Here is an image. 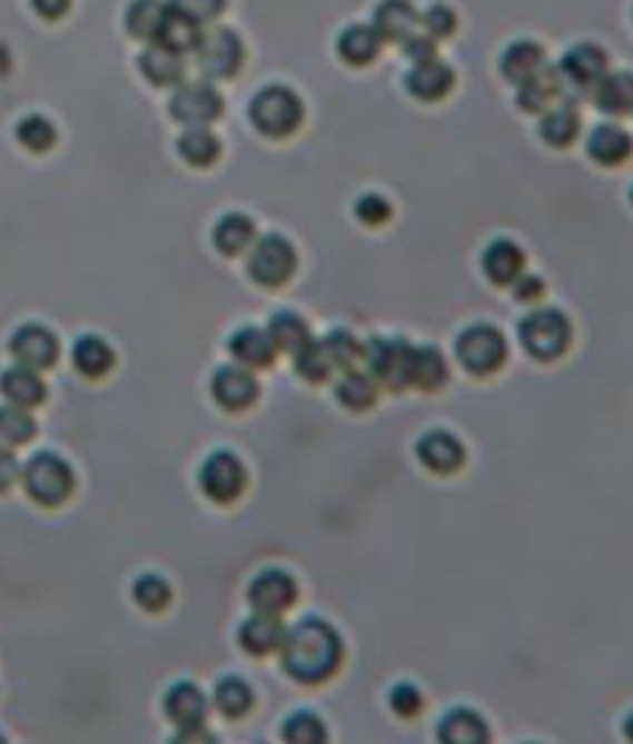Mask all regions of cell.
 Masks as SVG:
<instances>
[{
  "mask_svg": "<svg viewBox=\"0 0 633 744\" xmlns=\"http://www.w3.org/2000/svg\"><path fill=\"white\" fill-rule=\"evenodd\" d=\"M281 667L285 674L294 676L297 683L318 686L328 683L330 676L340 671L344 662V639L322 618L297 621L290 631H285L281 639Z\"/></svg>",
  "mask_w": 633,
  "mask_h": 744,
  "instance_id": "1",
  "label": "cell"
},
{
  "mask_svg": "<svg viewBox=\"0 0 633 744\" xmlns=\"http://www.w3.org/2000/svg\"><path fill=\"white\" fill-rule=\"evenodd\" d=\"M250 125L269 139L290 137L304 125V102L290 87H281V83L263 87L260 93L250 99Z\"/></svg>",
  "mask_w": 633,
  "mask_h": 744,
  "instance_id": "2",
  "label": "cell"
},
{
  "mask_svg": "<svg viewBox=\"0 0 633 744\" xmlns=\"http://www.w3.org/2000/svg\"><path fill=\"white\" fill-rule=\"evenodd\" d=\"M19 473H22L26 495L41 507H59L75 492V469L69 460H62L53 452H38Z\"/></svg>",
  "mask_w": 633,
  "mask_h": 744,
  "instance_id": "3",
  "label": "cell"
},
{
  "mask_svg": "<svg viewBox=\"0 0 633 744\" xmlns=\"http://www.w3.org/2000/svg\"><path fill=\"white\" fill-rule=\"evenodd\" d=\"M572 344V321L560 309H535L520 321V346L537 361H556Z\"/></svg>",
  "mask_w": 633,
  "mask_h": 744,
  "instance_id": "4",
  "label": "cell"
},
{
  "mask_svg": "<svg viewBox=\"0 0 633 744\" xmlns=\"http://www.w3.org/2000/svg\"><path fill=\"white\" fill-rule=\"evenodd\" d=\"M412 361L414 346L402 337H374L365 344V353H362L365 371L393 393L412 386Z\"/></svg>",
  "mask_w": 633,
  "mask_h": 744,
  "instance_id": "5",
  "label": "cell"
},
{
  "mask_svg": "<svg viewBox=\"0 0 633 744\" xmlns=\"http://www.w3.org/2000/svg\"><path fill=\"white\" fill-rule=\"evenodd\" d=\"M297 272V250L285 235H263L248 250V276L263 288H281Z\"/></svg>",
  "mask_w": 633,
  "mask_h": 744,
  "instance_id": "6",
  "label": "cell"
},
{
  "mask_svg": "<svg viewBox=\"0 0 633 744\" xmlns=\"http://www.w3.org/2000/svg\"><path fill=\"white\" fill-rule=\"evenodd\" d=\"M606 75L609 56L596 43H575L572 50H565L560 66H556V78H560L563 97H587Z\"/></svg>",
  "mask_w": 633,
  "mask_h": 744,
  "instance_id": "7",
  "label": "cell"
},
{
  "mask_svg": "<svg viewBox=\"0 0 633 744\" xmlns=\"http://www.w3.org/2000/svg\"><path fill=\"white\" fill-rule=\"evenodd\" d=\"M457 361L473 377H488L507 361V337L495 325H473L457 337Z\"/></svg>",
  "mask_w": 633,
  "mask_h": 744,
  "instance_id": "8",
  "label": "cell"
},
{
  "mask_svg": "<svg viewBox=\"0 0 633 744\" xmlns=\"http://www.w3.org/2000/svg\"><path fill=\"white\" fill-rule=\"evenodd\" d=\"M195 62L205 78L210 81H226L245 62V43L235 34L233 28H210L201 31V38L195 43Z\"/></svg>",
  "mask_w": 633,
  "mask_h": 744,
  "instance_id": "9",
  "label": "cell"
},
{
  "mask_svg": "<svg viewBox=\"0 0 633 744\" xmlns=\"http://www.w3.org/2000/svg\"><path fill=\"white\" fill-rule=\"evenodd\" d=\"M198 485L214 504H233L235 497L248 488V469L241 464V457H235L233 452H214L201 464Z\"/></svg>",
  "mask_w": 633,
  "mask_h": 744,
  "instance_id": "10",
  "label": "cell"
},
{
  "mask_svg": "<svg viewBox=\"0 0 633 744\" xmlns=\"http://www.w3.org/2000/svg\"><path fill=\"white\" fill-rule=\"evenodd\" d=\"M170 115L186 127H207L222 115V97L217 87L205 81L179 83L170 97Z\"/></svg>",
  "mask_w": 633,
  "mask_h": 744,
  "instance_id": "11",
  "label": "cell"
},
{
  "mask_svg": "<svg viewBox=\"0 0 633 744\" xmlns=\"http://www.w3.org/2000/svg\"><path fill=\"white\" fill-rule=\"evenodd\" d=\"M10 356L16 359V365H26V368H34V371H47L59 359V340L43 325H22L10 337Z\"/></svg>",
  "mask_w": 633,
  "mask_h": 744,
  "instance_id": "12",
  "label": "cell"
},
{
  "mask_svg": "<svg viewBox=\"0 0 633 744\" xmlns=\"http://www.w3.org/2000/svg\"><path fill=\"white\" fill-rule=\"evenodd\" d=\"M248 603L254 612L266 615H281L297 603V581L290 578L281 568H266L257 578L250 581Z\"/></svg>",
  "mask_w": 633,
  "mask_h": 744,
  "instance_id": "13",
  "label": "cell"
},
{
  "mask_svg": "<svg viewBox=\"0 0 633 744\" xmlns=\"http://www.w3.org/2000/svg\"><path fill=\"white\" fill-rule=\"evenodd\" d=\"M210 393L217 405H222L226 411H245L250 408L257 396H260V384L257 377L250 374V368L241 365H222L210 377Z\"/></svg>",
  "mask_w": 633,
  "mask_h": 744,
  "instance_id": "14",
  "label": "cell"
},
{
  "mask_svg": "<svg viewBox=\"0 0 633 744\" xmlns=\"http://www.w3.org/2000/svg\"><path fill=\"white\" fill-rule=\"evenodd\" d=\"M417 457L433 473H455L467 460V452H464V442L457 439L455 433L429 429V433H424L417 439Z\"/></svg>",
  "mask_w": 633,
  "mask_h": 744,
  "instance_id": "15",
  "label": "cell"
},
{
  "mask_svg": "<svg viewBox=\"0 0 633 744\" xmlns=\"http://www.w3.org/2000/svg\"><path fill=\"white\" fill-rule=\"evenodd\" d=\"M455 87V71L452 66H445L442 59H424V62H414V69L405 75V90L412 97L424 99V102H436V99L448 97Z\"/></svg>",
  "mask_w": 633,
  "mask_h": 744,
  "instance_id": "16",
  "label": "cell"
},
{
  "mask_svg": "<svg viewBox=\"0 0 633 744\" xmlns=\"http://www.w3.org/2000/svg\"><path fill=\"white\" fill-rule=\"evenodd\" d=\"M165 714L174 726H179V730L205 726L207 717L205 692L198 690L195 683H174V686L167 690Z\"/></svg>",
  "mask_w": 633,
  "mask_h": 744,
  "instance_id": "17",
  "label": "cell"
},
{
  "mask_svg": "<svg viewBox=\"0 0 633 744\" xmlns=\"http://www.w3.org/2000/svg\"><path fill=\"white\" fill-rule=\"evenodd\" d=\"M276 346L269 340L266 328H254V325H245L229 337V356H233L241 368H269L276 361Z\"/></svg>",
  "mask_w": 633,
  "mask_h": 744,
  "instance_id": "18",
  "label": "cell"
},
{
  "mask_svg": "<svg viewBox=\"0 0 633 744\" xmlns=\"http://www.w3.org/2000/svg\"><path fill=\"white\" fill-rule=\"evenodd\" d=\"M281 639H285V624L278 621V615L254 612L238 627V643H241V648L250 652V655H257V658L269 655V652H278Z\"/></svg>",
  "mask_w": 633,
  "mask_h": 744,
  "instance_id": "19",
  "label": "cell"
},
{
  "mask_svg": "<svg viewBox=\"0 0 633 744\" xmlns=\"http://www.w3.org/2000/svg\"><path fill=\"white\" fill-rule=\"evenodd\" d=\"M482 272L495 285H513L525 272L523 248L510 238H495L482 254Z\"/></svg>",
  "mask_w": 633,
  "mask_h": 744,
  "instance_id": "20",
  "label": "cell"
},
{
  "mask_svg": "<svg viewBox=\"0 0 633 744\" xmlns=\"http://www.w3.org/2000/svg\"><path fill=\"white\" fill-rule=\"evenodd\" d=\"M587 155L596 165L621 167L633 155V137L619 125L593 127L587 137Z\"/></svg>",
  "mask_w": 633,
  "mask_h": 744,
  "instance_id": "21",
  "label": "cell"
},
{
  "mask_svg": "<svg viewBox=\"0 0 633 744\" xmlns=\"http://www.w3.org/2000/svg\"><path fill=\"white\" fill-rule=\"evenodd\" d=\"M0 396L19 405V408H34L47 399V386H43L41 374L34 368L16 365L10 371L0 374Z\"/></svg>",
  "mask_w": 633,
  "mask_h": 744,
  "instance_id": "22",
  "label": "cell"
},
{
  "mask_svg": "<svg viewBox=\"0 0 633 744\" xmlns=\"http://www.w3.org/2000/svg\"><path fill=\"white\" fill-rule=\"evenodd\" d=\"M372 28L380 34V41L402 43L417 31V13H414V7L408 0H384L374 10Z\"/></svg>",
  "mask_w": 633,
  "mask_h": 744,
  "instance_id": "23",
  "label": "cell"
},
{
  "mask_svg": "<svg viewBox=\"0 0 633 744\" xmlns=\"http://www.w3.org/2000/svg\"><path fill=\"white\" fill-rule=\"evenodd\" d=\"M139 71L155 87H177L182 81V75H186V62H182V53L170 50L165 43H155V47L142 50V56H139Z\"/></svg>",
  "mask_w": 633,
  "mask_h": 744,
  "instance_id": "24",
  "label": "cell"
},
{
  "mask_svg": "<svg viewBox=\"0 0 633 744\" xmlns=\"http://www.w3.org/2000/svg\"><path fill=\"white\" fill-rule=\"evenodd\" d=\"M591 97L606 115H633V71H609Z\"/></svg>",
  "mask_w": 633,
  "mask_h": 744,
  "instance_id": "25",
  "label": "cell"
},
{
  "mask_svg": "<svg viewBox=\"0 0 633 744\" xmlns=\"http://www.w3.org/2000/svg\"><path fill=\"white\" fill-rule=\"evenodd\" d=\"M257 241V226L245 214H226L217 226H214V245L226 257H238L248 254L250 245Z\"/></svg>",
  "mask_w": 633,
  "mask_h": 744,
  "instance_id": "26",
  "label": "cell"
},
{
  "mask_svg": "<svg viewBox=\"0 0 633 744\" xmlns=\"http://www.w3.org/2000/svg\"><path fill=\"white\" fill-rule=\"evenodd\" d=\"M544 69V50L541 43L535 41H513L501 53V75L507 78L510 83H523L528 81L532 75Z\"/></svg>",
  "mask_w": 633,
  "mask_h": 744,
  "instance_id": "27",
  "label": "cell"
},
{
  "mask_svg": "<svg viewBox=\"0 0 633 744\" xmlns=\"http://www.w3.org/2000/svg\"><path fill=\"white\" fill-rule=\"evenodd\" d=\"M198 38H201V22H195L192 16L179 13L177 7H170V3H167L165 22H161V28H158V38H155V43H165V47H170V50H177V53L186 56V53H192Z\"/></svg>",
  "mask_w": 633,
  "mask_h": 744,
  "instance_id": "28",
  "label": "cell"
},
{
  "mask_svg": "<svg viewBox=\"0 0 633 744\" xmlns=\"http://www.w3.org/2000/svg\"><path fill=\"white\" fill-rule=\"evenodd\" d=\"M266 334H269V340L276 346L278 353H300L309 340H313V334H309V325L304 321V316H297V313H290V309H281L276 316L269 318V325H266Z\"/></svg>",
  "mask_w": 633,
  "mask_h": 744,
  "instance_id": "29",
  "label": "cell"
},
{
  "mask_svg": "<svg viewBox=\"0 0 633 744\" xmlns=\"http://www.w3.org/2000/svg\"><path fill=\"white\" fill-rule=\"evenodd\" d=\"M380 34L372 26H349L337 38V53L349 66H368L380 53Z\"/></svg>",
  "mask_w": 633,
  "mask_h": 744,
  "instance_id": "30",
  "label": "cell"
},
{
  "mask_svg": "<svg viewBox=\"0 0 633 744\" xmlns=\"http://www.w3.org/2000/svg\"><path fill=\"white\" fill-rule=\"evenodd\" d=\"M439 738L448 744H476V742H488V726H485V720L476 714V711H467V707H455V711H448L445 720L439 723Z\"/></svg>",
  "mask_w": 633,
  "mask_h": 744,
  "instance_id": "31",
  "label": "cell"
},
{
  "mask_svg": "<svg viewBox=\"0 0 633 744\" xmlns=\"http://www.w3.org/2000/svg\"><path fill=\"white\" fill-rule=\"evenodd\" d=\"M520 87V109L523 111H547L553 106V99L563 97V90H560V78H556V69H544L532 75L528 81L516 83Z\"/></svg>",
  "mask_w": 633,
  "mask_h": 744,
  "instance_id": "32",
  "label": "cell"
},
{
  "mask_svg": "<svg viewBox=\"0 0 633 744\" xmlns=\"http://www.w3.org/2000/svg\"><path fill=\"white\" fill-rule=\"evenodd\" d=\"M71 361H75V368L83 374V377H102V374L111 371V365H115V353H111V346L97 337V334H83L78 337V344L71 349Z\"/></svg>",
  "mask_w": 633,
  "mask_h": 744,
  "instance_id": "33",
  "label": "cell"
},
{
  "mask_svg": "<svg viewBox=\"0 0 633 744\" xmlns=\"http://www.w3.org/2000/svg\"><path fill=\"white\" fill-rule=\"evenodd\" d=\"M334 396L340 405L353 408V411H365L377 401V380L372 374L362 371V368H349L340 374V380L334 386Z\"/></svg>",
  "mask_w": 633,
  "mask_h": 744,
  "instance_id": "34",
  "label": "cell"
},
{
  "mask_svg": "<svg viewBox=\"0 0 633 744\" xmlns=\"http://www.w3.org/2000/svg\"><path fill=\"white\" fill-rule=\"evenodd\" d=\"M581 133V115L568 102L563 106H553V109L544 111V118H541V139L544 142H551L556 149H565V146H572Z\"/></svg>",
  "mask_w": 633,
  "mask_h": 744,
  "instance_id": "35",
  "label": "cell"
},
{
  "mask_svg": "<svg viewBox=\"0 0 633 744\" xmlns=\"http://www.w3.org/2000/svg\"><path fill=\"white\" fill-rule=\"evenodd\" d=\"M165 10L167 3H161V0H133L125 16L127 34L137 38V41H155L158 28L165 22Z\"/></svg>",
  "mask_w": 633,
  "mask_h": 744,
  "instance_id": "36",
  "label": "cell"
},
{
  "mask_svg": "<svg viewBox=\"0 0 633 744\" xmlns=\"http://www.w3.org/2000/svg\"><path fill=\"white\" fill-rule=\"evenodd\" d=\"M179 158L192 167H210L220 158V139L214 137L207 127H189L177 142Z\"/></svg>",
  "mask_w": 633,
  "mask_h": 744,
  "instance_id": "37",
  "label": "cell"
},
{
  "mask_svg": "<svg viewBox=\"0 0 633 744\" xmlns=\"http://www.w3.org/2000/svg\"><path fill=\"white\" fill-rule=\"evenodd\" d=\"M448 380V365L436 346H414L412 386L417 389H439Z\"/></svg>",
  "mask_w": 633,
  "mask_h": 744,
  "instance_id": "38",
  "label": "cell"
},
{
  "mask_svg": "<svg viewBox=\"0 0 633 744\" xmlns=\"http://www.w3.org/2000/svg\"><path fill=\"white\" fill-rule=\"evenodd\" d=\"M214 704H217V711H220L222 717L238 720L245 717L250 707H254V692H250L245 679L222 676L220 683H217V690H214Z\"/></svg>",
  "mask_w": 633,
  "mask_h": 744,
  "instance_id": "39",
  "label": "cell"
},
{
  "mask_svg": "<svg viewBox=\"0 0 633 744\" xmlns=\"http://www.w3.org/2000/svg\"><path fill=\"white\" fill-rule=\"evenodd\" d=\"M34 433H38V424L28 414V408H19L13 401L0 405V442H7L13 448V445H26L34 439Z\"/></svg>",
  "mask_w": 633,
  "mask_h": 744,
  "instance_id": "40",
  "label": "cell"
},
{
  "mask_svg": "<svg viewBox=\"0 0 633 744\" xmlns=\"http://www.w3.org/2000/svg\"><path fill=\"white\" fill-rule=\"evenodd\" d=\"M294 365H297V374H300L304 380H309V384H322V380H328L330 371H334L328 349H325L322 340H309L300 353H294Z\"/></svg>",
  "mask_w": 633,
  "mask_h": 744,
  "instance_id": "41",
  "label": "cell"
},
{
  "mask_svg": "<svg viewBox=\"0 0 633 744\" xmlns=\"http://www.w3.org/2000/svg\"><path fill=\"white\" fill-rule=\"evenodd\" d=\"M322 344L328 349L334 371H337V368H340V371H349V368H358V365H362L365 344H358L349 331H330L328 337H322Z\"/></svg>",
  "mask_w": 633,
  "mask_h": 744,
  "instance_id": "42",
  "label": "cell"
},
{
  "mask_svg": "<svg viewBox=\"0 0 633 744\" xmlns=\"http://www.w3.org/2000/svg\"><path fill=\"white\" fill-rule=\"evenodd\" d=\"M16 139L26 146L28 152H47V149H53L56 127L43 115H28L16 127Z\"/></svg>",
  "mask_w": 633,
  "mask_h": 744,
  "instance_id": "43",
  "label": "cell"
},
{
  "mask_svg": "<svg viewBox=\"0 0 633 744\" xmlns=\"http://www.w3.org/2000/svg\"><path fill=\"white\" fill-rule=\"evenodd\" d=\"M133 599H137L139 608L146 612H161V608L170 606L174 593H170V584L158 575H142V578L133 584Z\"/></svg>",
  "mask_w": 633,
  "mask_h": 744,
  "instance_id": "44",
  "label": "cell"
},
{
  "mask_svg": "<svg viewBox=\"0 0 633 744\" xmlns=\"http://www.w3.org/2000/svg\"><path fill=\"white\" fill-rule=\"evenodd\" d=\"M281 738H285V742H325V738H328V730H325V723H322L316 714L297 711V714H290V720H285Z\"/></svg>",
  "mask_w": 633,
  "mask_h": 744,
  "instance_id": "45",
  "label": "cell"
},
{
  "mask_svg": "<svg viewBox=\"0 0 633 744\" xmlns=\"http://www.w3.org/2000/svg\"><path fill=\"white\" fill-rule=\"evenodd\" d=\"M417 26L427 31L429 38L436 41V38H448L457 26V16L445 7V3H433L427 13L417 16Z\"/></svg>",
  "mask_w": 633,
  "mask_h": 744,
  "instance_id": "46",
  "label": "cell"
},
{
  "mask_svg": "<svg viewBox=\"0 0 633 744\" xmlns=\"http://www.w3.org/2000/svg\"><path fill=\"white\" fill-rule=\"evenodd\" d=\"M389 214H393V207L380 195H362L356 201V217L365 226H384L389 220Z\"/></svg>",
  "mask_w": 633,
  "mask_h": 744,
  "instance_id": "47",
  "label": "cell"
},
{
  "mask_svg": "<svg viewBox=\"0 0 633 744\" xmlns=\"http://www.w3.org/2000/svg\"><path fill=\"white\" fill-rule=\"evenodd\" d=\"M389 707L399 714V717H414L421 707H424V698H421V690L412 686V683H399L389 692Z\"/></svg>",
  "mask_w": 633,
  "mask_h": 744,
  "instance_id": "48",
  "label": "cell"
},
{
  "mask_svg": "<svg viewBox=\"0 0 633 744\" xmlns=\"http://www.w3.org/2000/svg\"><path fill=\"white\" fill-rule=\"evenodd\" d=\"M170 7H177L179 13L192 16L195 22H210L226 10V0H167Z\"/></svg>",
  "mask_w": 633,
  "mask_h": 744,
  "instance_id": "49",
  "label": "cell"
},
{
  "mask_svg": "<svg viewBox=\"0 0 633 744\" xmlns=\"http://www.w3.org/2000/svg\"><path fill=\"white\" fill-rule=\"evenodd\" d=\"M405 47V56L412 59V62H424V59H433V38H429L427 31L421 34V31H414L412 38H405L402 41Z\"/></svg>",
  "mask_w": 633,
  "mask_h": 744,
  "instance_id": "50",
  "label": "cell"
},
{
  "mask_svg": "<svg viewBox=\"0 0 633 744\" xmlns=\"http://www.w3.org/2000/svg\"><path fill=\"white\" fill-rule=\"evenodd\" d=\"M510 288H513V294H516V300H520V304H532V300H537V297L544 294V281H541L537 276H528V272H523V276L516 278Z\"/></svg>",
  "mask_w": 633,
  "mask_h": 744,
  "instance_id": "51",
  "label": "cell"
},
{
  "mask_svg": "<svg viewBox=\"0 0 633 744\" xmlns=\"http://www.w3.org/2000/svg\"><path fill=\"white\" fill-rule=\"evenodd\" d=\"M16 479H19V464H16L13 448L0 442V492H7Z\"/></svg>",
  "mask_w": 633,
  "mask_h": 744,
  "instance_id": "52",
  "label": "cell"
},
{
  "mask_svg": "<svg viewBox=\"0 0 633 744\" xmlns=\"http://www.w3.org/2000/svg\"><path fill=\"white\" fill-rule=\"evenodd\" d=\"M31 7L41 19H62L71 10V0H31Z\"/></svg>",
  "mask_w": 633,
  "mask_h": 744,
  "instance_id": "53",
  "label": "cell"
},
{
  "mask_svg": "<svg viewBox=\"0 0 633 744\" xmlns=\"http://www.w3.org/2000/svg\"><path fill=\"white\" fill-rule=\"evenodd\" d=\"M624 735H627V738H631V742H633V714L627 720H624Z\"/></svg>",
  "mask_w": 633,
  "mask_h": 744,
  "instance_id": "54",
  "label": "cell"
},
{
  "mask_svg": "<svg viewBox=\"0 0 633 744\" xmlns=\"http://www.w3.org/2000/svg\"><path fill=\"white\" fill-rule=\"evenodd\" d=\"M631 205H633V189H631Z\"/></svg>",
  "mask_w": 633,
  "mask_h": 744,
  "instance_id": "55",
  "label": "cell"
}]
</instances>
